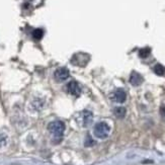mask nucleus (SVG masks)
Returning a JSON list of instances; mask_svg holds the SVG:
<instances>
[{"label":"nucleus","instance_id":"f257e3e1","mask_svg":"<svg viewBox=\"0 0 165 165\" xmlns=\"http://www.w3.org/2000/svg\"><path fill=\"white\" fill-rule=\"evenodd\" d=\"M48 130L50 131V133L55 137L56 139L60 140L63 136V133L65 131V124L61 121L52 122L49 124Z\"/></svg>","mask_w":165,"mask_h":165},{"label":"nucleus","instance_id":"7ed1b4c3","mask_svg":"<svg viewBox=\"0 0 165 165\" xmlns=\"http://www.w3.org/2000/svg\"><path fill=\"white\" fill-rule=\"evenodd\" d=\"M69 76H70V73H69L67 68H59V69L56 70L55 73H54L55 80L58 82L65 81L66 79L69 78Z\"/></svg>","mask_w":165,"mask_h":165},{"label":"nucleus","instance_id":"9d476101","mask_svg":"<svg viewBox=\"0 0 165 165\" xmlns=\"http://www.w3.org/2000/svg\"><path fill=\"white\" fill-rule=\"evenodd\" d=\"M153 70H154V72H155V74H157L158 76H163L165 74V67L161 64H157Z\"/></svg>","mask_w":165,"mask_h":165},{"label":"nucleus","instance_id":"6e6552de","mask_svg":"<svg viewBox=\"0 0 165 165\" xmlns=\"http://www.w3.org/2000/svg\"><path fill=\"white\" fill-rule=\"evenodd\" d=\"M92 114L88 111H83V126L84 127H88V126L92 123Z\"/></svg>","mask_w":165,"mask_h":165},{"label":"nucleus","instance_id":"f8f14e48","mask_svg":"<svg viewBox=\"0 0 165 165\" xmlns=\"http://www.w3.org/2000/svg\"><path fill=\"white\" fill-rule=\"evenodd\" d=\"M150 53H151L150 48H144V49H142V50H140L139 56H140L141 58H147V57L149 56Z\"/></svg>","mask_w":165,"mask_h":165},{"label":"nucleus","instance_id":"dca6fc26","mask_svg":"<svg viewBox=\"0 0 165 165\" xmlns=\"http://www.w3.org/2000/svg\"><path fill=\"white\" fill-rule=\"evenodd\" d=\"M160 114L165 119V105H162V107H160Z\"/></svg>","mask_w":165,"mask_h":165},{"label":"nucleus","instance_id":"4468645a","mask_svg":"<svg viewBox=\"0 0 165 165\" xmlns=\"http://www.w3.org/2000/svg\"><path fill=\"white\" fill-rule=\"evenodd\" d=\"M6 143H7V137H6V135L0 134V148L3 146H5Z\"/></svg>","mask_w":165,"mask_h":165},{"label":"nucleus","instance_id":"20e7f679","mask_svg":"<svg viewBox=\"0 0 165 165\" xmlns=\"http://www.w3.org/2000/svg\"><path fill=\"white\" fill-rule=\"evenodd\" d=\"M71 62L73 65L77 66H85L87 64V59L86 55L82 54V53H79V54H75L71 59Z\"/></svg>","mask_w":165,"mask_h":165},{"label":"nucleus","instance_id":"423d86ee","mask_svg":"<svg viewBox=\"0 0 165 165\" xmlns=\"http://www.w3.org/2000/svg\"><path fill=\"white\" fill-rule=\"evenodd\" d=\"M113 98L115 101H117V103H125L126 98H127V94H126V92L123 89H117L115 91Z\"/></svg>","mask_w":165,"mask_h":165},{"label":"nucleus","instance_id":"1a4fd4ad","mask_svg":"<svg viewBox=\"0 0 165 165\" xmlns=\"http://www.w3.org/2000/svg\"><path fill=\"white\" fill-rule=\"evenodd\" d=\"M126 108L125 107H115V117L119 118V119H123L126 115Z\"/></svg>","mask_w":165,"mask_h":165},{"label":"nucleus","instance_id":"f03ea898","mask_svg":"<svg viewBox=\"0 0 165 165\" xmlns=\"http://www.w3.org/2000/svg\"><path fill=\"white\" fill-rule=\"evenodd\" d=\"M110 132H111L110 126L104 122L97 123V124L94 126V129H93V134L98 139L107 138V136L110 135Z\"/></svg>","mask_w":165,"mask_h":165},{"label":"nucleus","instance_id":"ddd939ff","mask_svg":"<svg viewBox=\"0 0 165 165\" xmlns=\"http://www.w3.org/2000/svg\"><path fill=\"white\" fill-rule=\"evenodd\" d=\"M43 105H44V103H42V100L41 99H36V100H34V103H33V107H34V110H41L42 107H43Z\"/></svg>","mask_w":165,"mask_h":165},{"label":"nucleus","instance_id":"2eb2a0df","mask_svg":"<svg viewBox=\"0 0 165 165\" xmlns=\"http://www.w3.org/2000/svg\"><path fill=\"white\" fill-rule=\"evenodd\" d=\"M94 144H95V142H94L93 140L91 139V137L90 136H87V138L85 140V146L86 147H91V146H93Z\"/></svg>","mask_w":165,"mask_h":165},{"label":"nucleus","instance_id":"0eeeda50","mask_svg":"<svg viewBox=\"0 0 165 165\" xmlns=\"http://www.w3.org/2000/svg\"><path fill=\"white\" fill-rule=\"evenodd\" d=\"M130 82H131L132 85L134 86H139L140 84L143 82L142 76L137 72H132L131 76H130Z\"/></svg>","mask_w":165,"mask_h":165},{"label":"nucleus","instance_id":"9b49d317","mask_svg":"<svg viewBox=\"0 0 165 165\" xmlns=\"http://www.w3.org/2000/svg\"><path fill=\"white\" fill-rule=\"evenodd\" d=\"M44 36V30L42 29H37L33 31V38L34 40H41Z\"/></svg>","mask_w":165,"mask_h":165},{"label":"nucleus","instance_id":"39448f33","mask_svg":"<svg viewBox=\"0 0 165 165\" xmlns=\"http://www.w3.org/2000/svg\"><path fill=\"white\" fill-rule=\"evenodd\" d=\"M67 88H68V92L74 96H78L80 95V93H81V88H80L79 84L76 81L69 82L67 85Z\"/></svg>","mask_w":165,"mask_h":165}]
</instances>
